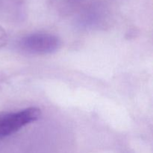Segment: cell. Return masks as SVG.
I'll use <instances>...</instances> for the list:
<instances>
[{
    "instance_id": "3",
    "label": "cell",
    "mask_w": 153,
    "mask_h": 153,
    "mask_svg": "<svg viewBox=\"0 0 153 153\" xmlns=\"http://www.w3.org/2000/svg\"><path fill=\"white\" fill-rule=\"evenodd\" d=\"M7 42V33L5 32L4 28L0 25V49L4 47Z\"/></svg>"
},
{
    "instance_id": "1",
    "label": "cell",
    "mask_w": 153,
    "mask_h": 153,
    "mask_svg": "<svg viewBox=\"0 0 153 153\" xmlns=\"http://www.w3.org/2000/svg\"><path fill=\"white\" fill-rule=\"evenodd\" d=\"M40 115L41 110L36 107L0 114V140L37 121L40 117Z\"/></svg>"
},
{
    "instance_id": "2",
    "label": "cell",
    "mask_w": 153,
    "mask_h": 153,
    "mask_svg": "<svg viewBox=\"0 0 153 153\" xmlns=\"http://www.w3.org/2000/svg\"><path fill=\"white\" fill-rule=\"evenodd\" d=\"M61 46L59 37L49 33H34L22 37L18 47L24 53L43 55L56 52Z\"/></svg>"
}]
</instances>
